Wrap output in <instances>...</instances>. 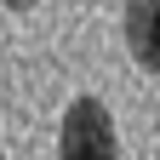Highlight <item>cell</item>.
<instances>
[{"label":"cell","instance_id":"cell-1","mask_svg":"<svg viewBox=\"0 0 160 160\" xmlns=\"http://www.w3.org/2000/svg\"><path fill=\"white\" fill-rule=\"evenodd\" d=\"M57 160H120L114 120L97 97H74L57 126Z\"/></svg>","mask_w":160,"mask_h":160},{"label":"cell","instance_id":"cell-2","mask_svg":"<svg viewBox=\"0 0 160 160\" xmlns=\"http://www.w3.org/2000/svg\"><path fill=\"white\" fill-rule=\"evenodd\" d=\"M126 46L137 69H160V0H126Z\"/></svg>","mask_w":160,"mask_h":160},{"label":"cell","instance_id":"cell-3","mask_svg":"<svg viewBox=\"0 0 160 160\" xmlns=\"http://www.w3.org/2000/svg\"><path fill=\"white\" fill-rule=\"evenodd\" d=\"M0 6H12V12H29V6H34V0H0Z\"/></svg>","mask_w":160,"mask_h":160},{"label":"cell","instance_id":"cell-4","mask_svg":"<svg viewBox=\"0 0 160 160\" xmlns=\"http://www.w3.org/2000/svg\"><path fill=\"white\" fill-rule=\"evenodd\" d=\"M0 160H6V149H0Z\"/></svg>","mask_w":160,"mask_h":160}]
</instances>
